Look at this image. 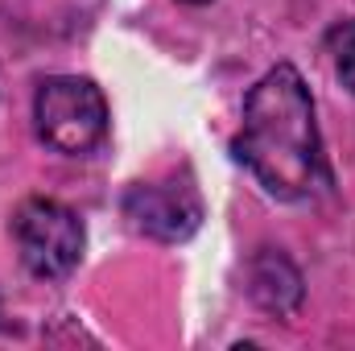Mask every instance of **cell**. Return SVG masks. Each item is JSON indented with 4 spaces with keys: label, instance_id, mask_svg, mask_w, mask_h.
Returning a JSON list of instances; mask_svg holds the SVG:
<instances>
[{
    "label": "cell",
    "instance_id": "1",
    "mask_svg": "<svg viewBox=\"0 0 355 351\" xmlns=\"http://www.w3.org/2000/svg\"><path fill=\"white\" fill-rule=\"evenodd\" d=\"M236 157L281 203L310 198L327 182L314 99L289 62L272 67L252 87L244 103V128L236 137Z\"/></svg>",
    "mask_w": 355,
    "mask_h": 351
},
{
    "label": "cell",
    "instance_id": "5",
    "mask_svg": "<svg viewBox=\"0 0 355 351\" xmlns=\"http://www.w3.org/2000/svg\"><path fill=\"white\" fill-rule=\"evenodd\" d=\"M252 298L268 306V310H293L297 306V298H302V277H297V268L285 261V257H277V252H261L257 261H252Z\"/></svg>",
    "mask_w": 355,
    "mask_h": 351
},
{
    "label": "cell",
    "instance_id": "7",
    "mask_svg": "<svg viewBox=\"0 0 355 351\" xmlns=\"http://www.w3.org/2000/svg\"><path fill=\"white\" fill-rule=\"evenodd\" d=\"M190 4H207V0H190Z\"/></svg>",
    "mask_w": 355,
    "mask_h": 351
},
{
    "label": "cell",
    "instance_id": "6",
    "mask_svg": "<svg viewBox=\"0 0 355 351\" xmlns=\"http://www.w3.org/2000/svg\"><path fill=\"white\" fill-rule=\"evenodd\" d=\"M331 46H335V71H339L343 87L355 91V25H339L331 33Z\"/></svg>",
    "mask_w": 355,
    "mask_h": 351
},
{
    "label": "cell",
    "instance_id": "3",
    "mask_svg": "<svg viewBox=\"0 0 355 351\" xmlns=\"http://www.w3.org/2000/svg\"><path fill=\"white\" fill-rule=\"evenodd\" d=\"M12 236H17L25 268L46 281L67 277L83 257V223L67 203H54V198L21 203L12 219Z\"/></svg>",
    "mask_w": 355,
    "mask_h": 351
},
{
    "label": "cell",
    "instance_id": "4",
    "mask_svg": "<svg viewBox=\"0 0 355 351\" xmlns=\"http://www.w3.org/2000/svg\"><path fill=\"white\" fill-rule=\"evenodd\" d=\"M124 215L141 236L182 244L202 223V203L190 182H141L124 198Z\"/></svg>",
    "mask_w": 355,
    "mask_h": 351
},
{
    "label": "cell",
    "instance_id": "2",
    "mask_svg": "<svg viewBox=\"0 0 355 351\" xmlns=\"http://www.w3.org/2000/svg\"><path fill=\"white\" fill-rule=\"evenodd\" d=\"M33 120H37V137L58 149V153H91L103 132H107V103L103 91L91 79L79 75H54L37 87L33 99Z\"/></svg>",
    "mask_w": 355,
    "mask_h": 351
}]
</instances>
